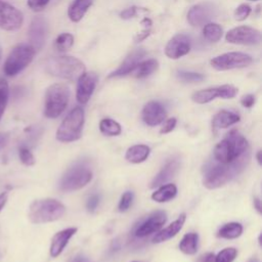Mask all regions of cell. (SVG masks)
Returning a JSON list of instances; mask_svg holds the SVG:
<instances>
[{"label":"cell","mask_w":262,"mask_h":262,"mask_svg":"<svg viewBox=\"0 0 262 262\" xmlns=\"http://www.w3.org/2000/svg\"><path fill=\"white\" fill-rule=\"evenodd\" d=\"M249 162L250 149L228 164H222L215 160L208 162L203 169L204 186L209 189H215L226 184L241 174L246 169Z\"/></svg>","instance_id":"obj_1"},{"label":"cell","mask_w":262,"mask_h":262,"mask_svg":"<svg viewBox=\"0 0 262 262\" xmlns=\"http://www.w3.org/2000/svg\"><path fill=\"white\" fill-rule=\"evenodd\" d=\"M250 147L247 139L233 129L214 147L213 159L222 164H228L239 158Z\"/></svg>","instance_id":"obj_2"},{"label":"cell","mask_w":262,"mask_h":262,"mask_svg":"<svg viewBox=\"0 0 262 262\" xmlns=\"http://www.w3.org/2000/svg\"><path fill=\"white\" fill-rule=\"evenodd\" d=\"M45 70L53 77L75 81L86 71V68L84 62L79 58L71 55H61L48 59L45 64Z\"/></svg>","instance_id":"obj_3"},{"label":"cell","mask_w":262,"mask_h":262,"mask_svg":"<svg viewBox=\"0 0 262 262\" xmlns=\"http://www.w3.org/2000/svg\"><path fill=\"white\" fill-rule=\"evenodd\" d=\"M66 212V207L55 199L34 201L29 207V219L32 223L41 224L58 220Z\"/></svg>","instance_id":"obj_4"},{"label":"cell","mask_w":262,"mask_h":262,"mask_svg":"<svg viewBox=\"0 0 262 262\" xmlns=\"http://www.w3.org/2000/svg\"><path fill=\"white\" fill-rule=\"evenodd\" d=\"M71 91L68 85L55 83L50 85L45 93L44 115L49 119L59 117L68 106Z\"/></svg>","instance_id":"obj_5"},{"label":"cell","mask_w":262,"mask_h":262,"mask_svg":"<svg viewBox=\"0 0 262 262\" xmlns=\"http://www.w3.org/2000/svg\"><path fill=\"white\" fill-rule=\"evenodd\" d=\"M36 50L28 43H20L14 46L9 52L3 67L4 74L13 77L25 70L33 60Z\"/></svg>","instance_id":"obj_6"},{"label":"cell","mask_w":262,"mask_h":262,"mask_svg":"<svg viewBox=\"0 0 262 262\" xmlns=\"http://www.w3.org/2000/svg\"><path fill=\"white\" fill-rule=\"evenodd\" d=\"M84 118L83 108L80 106L74 107L60 123L56 131V139L60 142L78 140L82 135Z\"/></svg>","instance_id":"obj_7"},{"label":"cell","mask_w":262,"mask_h":262,"mask_svg":"<svg viewBox=\"0 0 262 262\" xmlns=\"http://www.w3.org/2000/svg\"><path fill=\"white\" fill-rule=\"evenodd\" d=\"M92 179V171L85 165H75L61 177L59 188L62 191H74L84 187Z\"/></svg>","instance_id":"obj_8"},{"label":"cell","mask_w":262,"mask_h":262,"mask_svg":"<svg viewBox=\"0 0 262 262\" xmlns=\"http://www.w3.org/2000/svg\"><path fill=\"white\" fill-rule=\"evenodd\" d=\"M251 55L239 52V51H232L220 54L216 57H213L210 60L212 68L217 71H228L234 69H243L251 64L252 62Z\"/></svg>","instance_id":"obj_9"},{"label":"cell","mask_w":262,"mask_h":262,"mask_svg":"<svg viewBox=\"0 0 262 262\" xmlns=\"http://www.w3.org/2000/svg\"><path fill=\"white\" fill-rule=\"evenodd\" d=\"M236 94H237L236 87H234L233 85L225 84L217 87H211V88L195 91L191 95V99L195 103L204 104L214 100L215 98H223V99L233 98Z\"/></svg>","instance_id":"obj_10"},{"label":"cell","mask_w":262,"mask_h":262,"mask_svg":"<svg viewBox=\"0 0 262 262\" xmlns=\"http://www.w3.org/2000/svg\"><path fill=\"white\" fill-rule=\"evenodd\" d=\"M225 40L231 44L256 45L261 41V33L249 26H239L229 30L225 35Z\"/></svg>","instance_id":"obj_11"},{"label":"cell","mask_w":262,"mask_h":262,"mask_svg":"<svg viewBox=\"0 0 262 262\" xmlns=\"http://www.w3.org/2000/svg\"><path fill=\"white\" fill-rule=\"evenodd\" d=\"M167 220V214L164 211H156L147 216L145 219L139 221L133 228V235L135 237H145L154 232L160 230Z\"/></svg>","instance_id":"obj_12"},{"label":"cell","mask_w":262,"mask_h":262,"mask_svg":"<svg viewBox=\"0 0 262 262\" xmlns=\"http://www.w3.org/2000/svg\"><path fill=\"white\" fill-rule=\"evenodd\" d=\"M24 23V15L13 5L0 0V29L17 31Z\"/></svg>","instance_id":"obj_13"},{"label":"cell","mask_w":262,"mask_h":262,"mask_svg":"<svg viewBox=\"0 0 262 262\" xmlns=\"http://www.w3.org/2000/svg\"><path fill=\"white\" fill-rule=\"evenodd\" d=\"M217 13L216 7L209 2L193 5L187 12V21L192 27H202L208 24Z\"/></svg>","instance_id":"obj_14"},{"label":"cell","mask_w":262,"mask_h":262,"mask_svg":"<svg viewBox=\"0 0 262 262\" xmlns=\"http://www.w3.org/2000/svg\"><path fill=\"white\" fill-rule=\"evenodd\" d=\"M77 90H76V98L77 101L85 104L88 102L90 97L92 96L97 81L98 76L94 72H84L77 80Z\"/></svg>","instance_id":"obj_15"},{"label":"cell","mask_w":262,"mask_h":262,"mask_svg":"<svg viewBox=\"0 0 262 262\" xmlns=\"http://www.w3.org/2000/svg\"><path fill=\"white\" fill-rule=\"evenodd\" d=\"M48 36V24L47 20L43 16H35L29 28V40L30 45L34 47V49L40 50L47 39Z\"/></svg>","instance_id":"obj_16"},{"label":"cell","mask_w":262,"mask_h":262,"mask_svg":"<svg viewBox=\"0 0 262 262\" xmlns=\"http://www.w3.org/2000/svg\"><path fill=\"white\" fill-rule=\"evenodd\" d=\"M190 51V39L185 34H176L167 43L165 54L171 59H178Z\"/></svg>","instance_id":"obj_17"},{"label":"cell","mask_w":262,"mask_h":262,"mask_svg":"<svg viewBox=\"0 0 262 262\" xmlns=\"http://www.w3.org/2000/svg\"><path fill=\"white\" fill-rule=\"evenodd\" d=\"M145 54H146V51L143 48L134 49L132 52H130L126 56V58L120 64V67L107 76V78L122 77V76L131 74L134 71V69L137 67V64L142 60V58L144 57Z\"/></svg>","instance_id":"obj_18"},{"label":"cell","mask_w":262,"mask_h":262,"mask_svg":"<svg viewBox=\"0 0 262 262\" xmlns=\"http://www.w3.org/2000/svg\"><path fill=\"white\" fill-rule=\"evenodd\" d=\"M142 120L148 126L160 125L166 118V110L159 101H148L142 108Z\"/></svg>","instance_id":"obj_19"},{"label":"cell","mask_w":262,"mask_h":262,"mask_svg":"<svg viewBox=\"0 0 262 262\" xmlns=\"http://www.w3.org/2000/svg\"><path fill=\"white\" fill-rule=\"evenodd\" d=\"M76 232H77L76 227L66 228V229H62V230L56 232L51 239V245H50V249H49L50 256L52 258L59 256L61 254V252L63 251V249L66 248V246L68 245L71 237Z\"/></svg>","instance_id":"obj_20"},{"label":"cell","mask_w":262,"mask_h":262,"mask_svg":"<svg viewBox=\"0 0 262 262\" xmlns=\"http://www.w3.org/2000/svg\"><path fill=\"white\" fill-rule=\"evenodd\" d=\"M186 219V215L184 213H182L176 220H174L172 223H170L167 227H165L164 229L160 230L152 238V243L155 244H160L163 242H166L168 239H170L171 237L175 236L180 229L182 228L184 222Z\"/></svg>","instance_id":"obj_21"},{"label":"cell","mask_w":262,"mask_h":262,"mask_svg":"<svg viewBox=\"0 0 262 262\" xmlns=\"http://www.w3.org/2000/svg\"><path fill=\"white\" fill-rule=\"evenodd\" d=\"M179 166H180V163H179L178 159L169 160L164 165V167L161 169V171L155 176V178L152 179V181L150 183V187L160 186L163 183L170 180L177 173V171L179 169Z\"/></svg>","instance_id":"obj_22"},{"label":"cell","mask_w":262,"mask_h":262,"mask_svg":"<svg viewBox=\"0 0 262 262\" xmlns=\"http://www.w3.org/2000/svg\"><path fill=\"white\" fill-rule=\"evenodd\" d=\"M239 121V116L233 112L226 110L219 111L212 119V129L216 133L217 130L227 128Z\"/></svg>","instance_id":"obj_23"},{"label":"cell","mask_w":262,"mask_h":262,"mask_svg":"<svg viewBox=\"0 0 262 262\" xmlns=\"http://www.w3.org/2000/svg\"><path fill=\"white\" fill-rule=\"evenodd\" d=\"M93 0H74L68 8V16L73 23L80 21L92 5Z\"/></svg>","instance_id":"obj_24"},{"label":"cell","mask_w":262,"mask_h":262,"mask_svg":"<svg viewBox=\"0 0 262 262\" xmlns=\"http://www.w3.org/2000/svg\"><path fill=\"white\" fill-rule=\"evenodd\" d=\"M150 152V148L145 144H136L129 147L126 151L125 158L128 162L133 164H139L144 162Z\"/></svg>","instance_id":"obj_25"},{"label":"cell","mask_w":262,"mask_h":262,"mask_svg":"<svg viewBox=\"0 0 262 262\" xmlns=\"http://www.w3.org/2000/svg\"><path fill=\"white\" fill-rule=\"evenodd\" d=\"M159 68V62L157 59L149 58L146 60H141L134 71L131 73L137 79H143L155 73Z\"/></svg>","instance_id":"obj_26"},{"label":"cell","mask_w":262,"mask_h":262,"mask_svg":"<svg viewBox=\"0 0 262 262\" xmlns=\"http://www.w3.org/2000/svg\"><path fill=\"white\" fill-rule=\"evenodd\" d=\"M177 194V187L175 184L168 183L165 185H160V187L152 192L151 199L157 203H165L174 199Z\"/></svg>","instance_id":"obj_27"},{"label":"cell","mask_w":262,"mask_h":262,"mask_svg":"<svg viewBox=\"0 0 262 262\" xmlns=\"http://www.w3.org/2000/svg\"><path fill=\"white\" fill-rule=\"evenodd\" d=\"M199 235L195 232L186 233L179 243V250L186 255H193L198 251Z\"/></svg>","instance_id":"obj_28"},{"label":"cell","mask_w":262,"mask_h":262,"mask_svg":"<svg viewBox=\"0 0 262 262\" xmlns=\"http://www.w3.org/2000/svg\"><path fill=\"white\" fill-rule=\"evenodd\" d=\"M243 233V226L237 222H229L224 224L218 231V236L222 238L232 239L238 237Z\"/></svg>","instance_id":"obj_29"},{"label":"cell","mask_w":262,"mask_h":262,"mask_svg":"<svg viewBox=\"0 0 262 262\" xmlns=\"http://www.w3.org/2000/svg\"><path fill=\"white\" fill-rule=\"evenodd\" d=\"M222 28L216 23H208L203 27V36L209 42H218L222 37Z\"/></svg>","instance_id":"obj_30"},{"label":"cell","mask_w":262,"mask_h":262,"mask_svg":"<svg viewBox=\"0 0 262 262\" xmlns=\"http://www.w3.org/2000/svg\"><path fill=\"white\" fill-rule=\"evenodd\" d=\"M99 130L101 133L107 136H117L122 132L121 125L110 118H105L100 121Z\"/></svg>","instance_id":"obj_31"},{"label":"cell","mask_w":262,"mask_h":262,"mask_svg":"<svg viewBox=\"0 0 262 262\" xmlns=\"http://www.w3.org/2000/svg\"><path fill=\"white\" fill-rule=\"evenodd\" d=\"M74 44V36L70 33H61L54 41V47L58 51H67Z\"/></svg>","instance_id":"obj_32"},{"label":"cell","mask_w":262,"mask_h":262,"mask_svg":"<svg viewBox=\"0 0 262 262\" xmlns=\"http://www.w3.org/2000/svg\"><path fill=\"white\" fill-rule=\"evenodd\" d=\"M9 97V86L5 79L0 78V120L5 112Z\"/></svg>","instance_id":"obj_33"},{"label":"cell","mask_w":262,"mask_h":262,"mask_svg":"<svg viewBox=\"0 0 262 262\" xmlns=\"http://www.w3.org/2000/svg\"><path fill=\"white\" fill-rule=\"evenodd\" d=\"M177 78L185 83H195L201 82L205 79L204 75L195 72H188V71H178L176 74Z\"/></svg>","instance_id":"obj_34"},{"label":"cell","mask_w":262,"mask_h":262,"mask_svg":"<svg viewBox=\"0 0 262 262\" xmlns=\"http://www.w3.org/2000/svg\"><path fill=\"white\" fill-rule=\"evenodd\" d=\"M237 251L234 248H225L216 256V262H232L236 257Z\"/></svg>","instance_id":"obj_35"},{"label":"cell","mask_w":262,"mask_h":262,"mask_svg":"<svg viewBox=\"0 0 262 262\" xmlns=\"http://www.w3.org/2000/svg\"><path fill=\"white\" fill-rule=\"evenodd\" d=\"M18 157L20 162L26 166H33L35 164V157L27 146L18 148Z\"/></svg>","instance_id":"obj_36"},{"label":"cell","mask_w":262,"mask_h":262,"mask_svg":"<svg viewBox=\"0 0 262 262\" xmlns=\"http://www.w3.org/2000/svg\"><path fill=\"white\" fill-rule=\"evenodd\" d=\"M252 11V8L249 4H246V3H243L241 5H238L234 12H233V15H234V18L238 21H242V20H245L251 13Z\"/></svg>","instance_id":"obj_37"},{"label":"cell","mask_w":262,"mask_h":262,"mask_svg":"<svg viewBox=\"0 0 262 262\" xmlns=\"http://www.w3.org/2000/svg\"><path fill=\"white\" fill-rule=\"evenodd\" d=\"M132 201H133V193L131 191H126L122 194L121 200L119 202V206L118 209L120 212H126L130 206L132 205Z\"/></svg>","instance_id":"obj_38"},{"label":"cell","mask_w":262,"mask_h":262,"mask_svg":"<svg viewBox=\"0 0 262 262\" xmlns=\"http://www.w3.org/2000/svg\"><path fill=\"white\" fill-rule=\"evenodd\" d=\"M49 3V0H28V6L34 11H41Z\"/></svg>","instance_id":"obj_39"},{"label":"cell","mask_w":262,"mask_h":262,"mask_svg":"<svg viewBox=\"0 0 262 262\" xmlns=\"http://www.w3.org/2000/svg\"><path fill=\"white\" fill-rule=\"evenodd\" d=\"M176 123H177L176 118H170V119H168V120L164 123L163 127L161 128L160 133H161V134H167V133L171 132V131L175 128Z\"/></svg>","instance_id":"obj_40"},{"label":"cell","mask_w":262,"mask_h":262,"mask_svg":"<svg viewBox=\"0 0 262 262\" xmlns=\"http://www.w3.org/2000/svg\"><path fill=\"white\" fill-rule=\"evenodd\" d=\"M99 204V196L97 194H92L88 198L87 200V204H86V207H87V210L89 212H94L95 209L97 208Z\"/></svg>","instance_id":"obj_41"},{"label":"cell","mask_w":262,"mask_h":262,"mask_svg":"<svg viewBox=\"0 0 262 262\" xmlns=\"http://www.w3.org/2000/svg\"><path fill=\"white\" fill-rule=\"evenodd\" d=\"M137 10H138V8L136 6L128 7V8H126L123 11L120 12V16L123 19H130V18H132V17H134L136 15Z\"/></svg>","instance_id":"obj_42"},{"label":"cell","mask_w":262,"mask_h":262,"mask_svg":"<svg viewBox=\"0 0 262 262\" xmlns=\"http://www.w3.org/2000/svg\"><path fill=\"white\" fill-rule=\"evenodd\" d=\"M241 103L245 107H251L255 103V96L253 94H247L244 95L241 99Z\"/></svg>","instance_id":"obj_43"},{"label":"cell","mask_w":262,"mask_h":262,"mask_svg":"<svg viewBox=\"0 0 262 262\" xmlns=\"http://www.w3.org/2000/svg\"><path fill=\"white\" fill-rule=\"evenodd\" d=\"M150 34V28H144L140 33L135 36V42H140L144 40Z\"/></svg>","instance_id":"obj_44"},{"label":"cell","mask_w":262,"mask_h":262,"mask_svg":"<svg viewBox=\"0 0 262 262\" xmlns=\"http://www.w3.org/2000/svg\"><path fill=\"white\" fill-rule=\"evenodd\" d=\"M9 134L6 132H0V149H2L8 142Z\"/></svg>","instance_id":"obj_45"},{"label":"cell","mask_w":262,"mask_h":262,"mask_svg":"<svg viewBox=\"0 0 262 262\" xmlns=\"http://www.w3.org/2000/svg\"><path fill=\"white\" fill-rule=\"evenodd\" d=\"M200 262H216V256L213 253H207L201 258Z\"/></svg>","instance_id":"obj_46"},{"label":"cell","mask_w":262,"mask_h":262,"mask_svg":"<svg viewBox=\"0 0 262 262\" xmlns=\"http://www.w3.org/2000/svg\"><path fill=\"white\" fill-rule=\"evenodd\" d=\"M7 200H8V193H7L6 191L1 192V193H0V211H1V210L4 208V206L6 205Z\"/></svg>","instance_id":"obj_47"},{"label":"cell","mask_w":262,"mask_h":262,"mask_svg":"<svg viewBox=\"0 0 262 262\" xmlns=\"http://www.w3.org/2000/svg\"><path fill=\"white\" fill-rule=\"evenodd\" d=\"M71 262H90V260L86 256L79 254V255H76L75 257H73Z\"/></svg>","instance_id":"obj_48"},{"label":"cell","mask_w":262,"mask_h":262,"mask_svg":"<svg viewBox=\"0 0 262 262\" xmlns=\"http://www.w3.org/2000/svg\"><path fill=\"white\" fill-rule=\"evenodd\" d=\"M253 204H254V208L257 210V212L260 214L261 213V201L259 198H254V201H253Z\"/></svg>","instance_id":"obj_49"},{"label":"cell","mask_w":262,"mask_h":262,"mask_svg":"<svg viewBox=\"0 0 262 262\" xmlns=\"http://www.w3.org/2000/svg\"><path fill=\"white\" fill-rule=\"evenodd\" d=\"M256 159H257V162L259 165H261V150H258L257 154H256Z\"/></svg>","instance_id":"obj_50"},{"label":"cell","mask_w":262,"mask_h":262,"mask_svg":"<svg viewBox=\"0 0 262 262\" xmlns=\"http://www.w3.org/2000/svg\"><path fill=\"white\" fill-rule=\"evenodd\" d=\"M1 56H2V48L0 46V59H1Z\"/></svg>","instance_id":"obj_51"},{"label":"cell","mask_w":262,"mask_h":262,"mask_svg":"<svg viewBox=\"0 0 262 262\" xmlns=\"http://www.w3.org/2000/svg\"><path fill=\"white\" fill-rule=\"evenodd\" d=\"M251 1H257V0H251Z\"/></svg>","instance_id":"obj_52"},{"label":"cell","mask_w":262,"mask_h":262,"mask_svg":"<svg viewBox=\"0 0 262 262\" xmlns=\"http://www.w3.org/2000/svg\"><path fill=\"white\" fill-rule=\"evenodd\" d=\"M134 262H135V261H134Z\"/></svg>","instance_id":"obj_53"}]
</instances>
